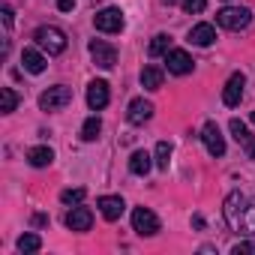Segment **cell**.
Listing matches in <instances>:
<instances>
[{
    "instance_id": "obj_1",
    "label": "cell",
    "mask_w": 255,
    "mask_h": 255,
    "mask_svg": "<svg viewBox=\"0 0 255 255\" xmlns=\"http://www.w3.org/2000/svg\"><path fill=\"white\" fill-rule=\"evenodd\" d=\"M222 216L231 231L237 234H255V198L243 192H231L222 204Z\"/></svg>"
},
{
    "instance_id": "obj_2",
    "label": "cell",
    "mask_w": 255,
    "mask_h": 255,
    "mask_svg": "<svg viewBox=\"0 0 255 255\" xmlns=\"http://www.w3.org/2000/svg\"><path fill=\"white\" fill-rule=\"evenodd\" d=\"M33 39H36V45H39L42 51H48V54H63V51H66V33H63L60 27H54V24L36 27Z\"/></svg>"
},
{
    "instance_id": "obj_3",
    "label": "cell",
    "mask_w": 255,
    "mask_h": 255,
    "mask_svg": "<svg viewBox=\"0 0 255 255\" xmlns=\"http://www.w3.org/2000/svg\"><path fill=\"white\" fill-rule=\"evenodd\" d=\"M249 21H252V12L246 6H222L216 12V24L225 30H243L249 27Z\"/></svg>"
},
{
    "instance_id": "obj_4",
    "label": "cell",
    "mask_w": 255,
    "mask_h": 255,
    "mask_svg": "<svg viewBox=\"0 0 255 255\" xmlns=\"http://www.w3.org/2000/svg\"><path fill=\"white\" fill-rule=\"evenodd\" d=\"M72 102V90L66 87V84H54V87H48L42 96H39V108L42 111H60V108H66Z\"/></svg>"
},
{
    "instance_id": "obj_5",
    "label": "cell",
    "mask_w": 255,
    "mask_h": 255,
    "mask_svg": "<svg viewBox=\"0 0 255 255\" xmlns=\"http://www.w3.org/2000/svg\"><path fill=\"white\" fill-rule=\"evenodd\" d=\"M93 24L99 33H120L123 30V12L117 6H105L93 15Z\"/></svg>"
},
{
    "instance_id": "obj_6",
    "label": "cell",
    "mask_w": 255,
    "mask_h": 255,
    "mask_svg": "<svg viewBox=\"0 0 255 255\" xmlns=\"http://www.w3.org/2000/svg\"><path fill=\"white\" fill-rule=\"evenodd\" d=\"M201 141H204V147H207L210 156H225V138H222V129H219L216 120H207V123H204Z\"/></svg>"
},
{
    "instance_id": "obj_7",
    "label": "cell",
    "mask_w": 255,
    "mask_h": 255,
    "mask_svg": "<svg viewBox=\"0 0 255 255\" xmlns=\"http://www.w3.org/2000/svg\"><path fill=\"white\" fill-rule=\"evenodd\" d=\"M132 228H135V234H141V237H153V234L159 231V219H156L153 210L135 207V210H132Z\"/></svg>"
},
{
    "instance_id": "obj_8",
    "label": "cell",
    "mask_w": 255,
    "mask_h": 255,
    "mask_svg": "<svg viewBox=\"0 0 255 255\" xmlns=\"http://www.w3.org/2000/svg\"><path fill=\"white\" fill-rule=\"evenodd\" d=\"M228 129H231L234 141H237V144L243 147V153H246L249 159H255V135L249 132V126H246L243 120H237V117H234V120L228 123Z\"/></svg>"
},
{
    "instance_id": "obj_9",
    "label": "cell",
    "mask_w": 255,
    "mask_h": 255,
    "mask_svg": "<svg viewBox=\"0 0 255 255\" xmlns=\"http://www.w3.org/2000/svg\"><path fill=\"white\" fill-rule=\"evenodd\" d=\"M90 57H93V63L99 69H111L117 63V48L108 45V42H102V39H93L90 42Z\"/></svg>"
},
{
    "instance_id": "obj_10",
    "label": "cell",
    "mask_w": 255,
    "mask_h": 255,
    "mask_svg": "<svg viewBox=\"0 0 255 255\" xmlns=\"http://www.w3.org/2000/svg\"><path fill=\"white\" fill-rule=\"evenodd\" d=\"M150 117H153V102H147L144 96L132 99L129 108H126V120H129L132 126H141V123H147Z\"/></svg>"
},
{
    "instance_id": "obj_11",
    "label": "cell",
    "mask_w": 255,
    "mask_h": 255,
    "mask_svg": "<svg viewBox=\"0 0 255 255\" xmlns=\"http://www.w3.org/2000/svg\"><path fill=\"white\" fill-rule=\"evenodd\" d=\"M165 66H168L171 75H189V72H192V57H189L183 48H171V51L165 54Z\"/></svg>"
},
{
    "instance_id": "obj_12",
    "label": "cell",
    "mask_w": 255,
    "mask_h": 255,
    "mask_svg": "<svg viewBox=\"0 0 255 255\" xmlns=\"http://www.w3.org/2000/svg\"><path fill=\"white\" fill-rule=\"evenodd\" d=\"M243 84H246L243 72H234V75L228 78V84H225V90H222V102H225L228 108L240 105V99H243Z\"/></svg>"
},
{
    "instance_id": "obj_13",
    "label": "cell",
    "mask_w": 255,
    "mask_h": 255,
    "mask_svg": "<svg viewBox=\"0 0 255 255\" xmlns=\"http://www.w3.org/2000/svg\"><path fill=\"white\" fill-rule=\"evenodd\" d=\"M90 225H93V213H90L87 207L75 204V207L66 213V228H69V231H90Z\"/></svg>"
},
{
    "instance_id": "obj_14",
    "label": "cell",
    "mask_w": 255,
    "mask_h": 255,
    "mask_svg": "<svg viewBox=\"0 0 255 255\" xmlns=\"http://www.w3.org/2000/svg\"><path fill=\"white\" fill-rule=\"evenodd\" d=\"M108 99H111L108 81H90V87H87V105H90L93 111H102V108L108 105Z\"/></svg>"
},
{
    "instance_id": "obj_15",
    "label": "cell",
    "mask_w": 255,
    "mask_h": 255,
    "mask_svg": "<svg viewBox=\"0 0 255 255\" xmlns=\"http://www.w3.org/2000/svg\"><path fill=\"white\" fill-rule=\"evenodd\" d=\"M96 207H99V213L108 219V222H114V219H120L123 216V198L120 195H102L99 201H96Z\"/></svg>"
},
{
    "instance_id": "obj_16",
    "label": "cell",
    "mask_w": 255,
    "mask_h": 255,
    "mask_svg": "<svg viewBox=\"0 0 255 255\" xmlns=\"http://www.w3.org/2000/svg\"><path fill=\"white\" fill-rule=\"evenodd\" d=\"M189 42H192V45H201V48L213 45V42H216V27H213V24H195V27L189 30Z\"/></svg>"
},
{
    "instance_id": "obj_17",
    "label": "cell",
    "mask_w": 255,
    "mask_h": 255,
    "mask_svg": "<svg viewBox=\"0 0 255 255\" xmlns=\"http://www.w3.org/2000/svg\"><path fill=\"white\" fill-rule=\"evenodd\" d=\"M21 63H24V69H27V72H33V75L45 72V66H48V60H45L36 48H24V51H21Z\"/></svg>"
},
{
    "instance_id": "obj_18",
    "label": "cell",
    "mask_w": 255,
    "mask_h": 255,
    "mask_svg": "<svg viewBox=\"0 0 255 255\" xmlns=\"http://www.w3.org/2000/svg\"><path fill=\"white\" fill-rule=\"evenodd\" d=\"M27 162H30L33 168H45V165L54 162V150H51V147H42V144H39V147H30V150H27Z\"/></svg>"
},
{
    "instance_id": "obj_19",
    "label": "cell",
    "mask_w": 255,
    "mask_h": 255,
    "mask_svg": "<svg viewBox=\"0 0 255 255\" xmlns=\"http://www.w3.org/2000/svg\"><path fill=\"white\" fill-rule=\"evenodd\" d=\"M150 159H153V156H150L147 150H135V153L129 156V171H132V174H138V177H144V174L150 171V165H153Z\"/></svg>"
},
{
    "instance_id": "obj_20",
    "label": "cell",
    "mask_w": 255,
    "mask_h": 255,
    "mask_svg": "<svg viewBox=\"0 0 255 255\" xmlns=\"http://www.w3.org/2000/svg\"><path fill=\"white\" fill-rule=\"evenodd\" d=\"M141 87L159 90V87H162V69H159V66H144V69H141Z\"/></svg>"
},
{
    "instance_id": "obj_21",
    "label": "cell",
    "mask_w": 255,
    "mask_h": 255,
    "mask_svg": "<svg viewBox=\"0 0 255 255\" xmlns=\"http://www.w3.org/2000/svg\"><path fill=\"white\" fill-rule=\"evenodd\" d=\"M168 45H171V36H168V33H156L153 42H150V48H147V54H150V57H162V54L171 51Z\"/></svg>"
},
{
    "instance_id": "obj_22",
    "label": "cell",
    "mask_w": 255,
    "mask_h": 255,
    "mask_svg": "<svg viewBox=\"0 0 255 255\" xmlns=\"http://www.w3.org/2000/svg\"><path fill=\"white\" fill-rule=\"evenodd\" d=\"M99 132H102V120H99V117H87L84 126H81V138H84V141H96Z\"/></svg>"
},
{
    "instance_id": "obj_23",
    "label": "cell",
    "mask_w": 255,
    "mask_h": 255,
    "mask_svg": "<svg viewBox=\"0 0 255 255\" xmlns=\"http://www.w3.org/2000/svg\"><path fill=\"white\" fill-rule=\"evenodd\" d=\"M15 246H18L21 255H27V252H39V249H42V240H39L36 234H21Z\"/></svg>"
},
{
    "instance_id": "obj_24",
    "label": "cell",
    "mask_w": 255,
    "mask_h": 255,
    "mask_svg": "<svg viewBox=\"0 0 255 255\" xmlns=\"http://www.w3.org/2000/svg\"><path fill=\"white\" fill-rule=\"evenodd\" d=\"M153 162H156L159 168H168V162H171V144H168V141H159V144H156Z\"/></svg>"
},
{
    "instance_id": "obj_25",
    "label": "cell",
    "mask_w": 255,
    "mask_h": 255,
    "mask_svg": "<svg viewBox=\"0 0 255 255\" xmlns=\"http://www.w3.org/2000/svg\"><path fill=\"white\" fill-rule=\"evenodd\" d=\"M0 102H3V114H12L15 105H18V96L12 87H0Z\"/></svg>"
},
{
    "instance_id": "obj_26",
    "label": "cell",
    "mask_w": 255,
    "mask_h": 255,
    "mask_svg": "<svg viewBox=\"0 0 255 255\" xmlns=\"http://www.w3.org/2000/svg\"><path fill=\"white\" fill-rule=\"evenodd\" d=\"M60 201L63 204H81L84 201V189H63L60 192Z\"/></svg>"
},
{
    "instance_id": "obj_27",
    "label": "cell",
    "mask_w": 255,
    "mask_h": 255,
    "mask_svg": "<svg viewBox=\"0 0 255 255\" xmlns=\"http://www.w3.org/2000/svg\"><path fill=\"white\" fill-rule=\"evenodd\" d=\"M183 9H186L189 15H201V12L207 9V0H183Z\"/></svg>"
},
{
    "instance_id": "obj_28",
    "label": "cell",
    "mask_w": 255,
    "mask_h": 255,
    "mask_svg": "<svg viewBox=\"0 0 255 255\" xmlns=\"http://www.w3.org/2000/svg\"><path fill=\"white\" fill-rule=\"evenodd\" d=\"M231 252H234V255H255V243H252V240H240Z\"/></svg>"
},
{
    "instance_id": "obj_29",
    "label": "cell",
    "mask_w": 255,
    "mask_h": 255,
    "mask_svg": "<svg viewBox=\"0 0 255 255\" xmlns=\"http://www.w3.org/2000/svg\"><path fill=\"white\" fill-rule=\"evenodd\" d=\"M0 15H3V24H6V27H12V9H9L6 3L0 6Z\"/></svg>"
},
{
    "instance_id": "obj_30",
    "label": "cell",
    "mask_w": 255,
    "mask_h": 255,
    "mask_svg": "<svg viewBox=\"0 0 255 255\" xmlns=\"http://www.w3.org/2000/svg\"><path fill=\"white\" fill-rule=\"evenodd\" d=\"M57 9L60 12H72L75 9V0H57Z\"/></svg>"
},
{
    "instance_id": "obj_31",
    "label": "cell",
    "mask_w": 255,
    "mask_h": 255,
    "mask_svg": "<svg viewBox=\"0 0 255 255\" xmlns=\"http://www.w3.org/2000/svg\"><path fill=\"white\" fill-rule=\"evenodd\" d=\"M45 222H48V216H45V213H36V216H33V225H45Z\"/></svg>"
},
{
    "instance_id": "obj_32",
    "label": "cell",
    "mask_w": 255,
    "mask_h": 255,
    "mask_svg": "<svg viewBox=\"0 0 255 255\" xmlns=\"http://www.w3.org/2000/svg\"><path fill=\"white\" fill-rule=\"evenodd\" d=\"M249 123H255V111H252V114H249Z\"/></svg>"
},
{
    "instance_id": "obj_33",
    "label": "cell",
    "mask_w": 255,
    "mask_h": 255,
    "mask_svg": "<svg viewBox=\"0 0 255 255\" xmlns=\"http://www.w3.org/2000/svg\"><path fill=\"white\" fill-rule=\"evenodd\" d=\"M162 3H168V6H171V3H177V0H162Z\"/></svg>"
}]
</instances>
